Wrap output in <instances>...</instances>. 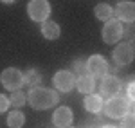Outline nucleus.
Masks as SVG:
<instances>
[{"mask_svg":"<svg viewBox=\"0 0 135 128\" xmlns=\"http://www.w3.org/2000/svg\"><path fill=\"white\" fill-rule=\"evenodd\" d=\"M103 112L110 119H123L126 114L132 112V101L126 96H119V94L110 96L106 103H103Z\"/></svg>","mask_w":135,"mask_h":128,"instance_id":"obj_2","label":"nucleus"},{"mask_svg":"<svg viewBox=\"0 0 135 128\" xmlns=\"http://www.w3.org/2000/svg\"><path fill=\"white\" fill-rule=\"evenodd\" d=\"M121 88H123V83H121V79L114 74H104L101 78V94L106 97L110 96H115V94H119L121 92Z\"/></svg>","mask_w":135,"mask_h":128,"instance_id":"obj_10","label":"nucleus"},{"mask_svg":"<svg viewBox=\"0 0 135 128\" xmlns=\"http://www.w3.org/2000/svg\"><path fill=\"white\" fill-rule=\"evenodd\" d=\"M103 96H99V94H86L85 96V101H83V105H85V110L86 112H92V114H99L101 110H103Z\"/></svg>","mask_w":135,"mask_h":128,"instance_id":"obj_12","label":"nucleus"},{"mask_svg":"<svg viewBox=\"0 0 135 128\" xmlns=\"http://www.w3.org/2000/svg\"><path fill=\"white\" fill-rule=\"evenodd\" d=\"M112 58L117 67H126L133 61L135 58V51H133V45L130 42H121L114 51H112Z\"/></svg>","mask_w":135,"mask_h":128,"instance_id":"obj_6","label":"nucleus"},{"mask_svg":"<svg viewBox=\"0 0 135 128\" xmlns=\"http://www.w3.org/2000/svg\"><path fill=\"white\" fill-rule=\"evenodd\" d=\"M128 83H126V97L133 103L135 101V83H133V76H128L126 78Z\"/></svg>","mask_w":135,"mask_h":128,"instance_id":"obj_19","label":"nucleus"},{"mask_svg":"<svg viewBox=\"0 0 135 128\" xmlns=\"http://www.w3.org/2000/svg\"><path fill=\"white\" fill-rule=\"evenodd\" d=\"M9 107H11L9 97L6 96V94H0V114H6L9 110Z\"/></svg>","mask_w":135,"mask_h":128,"instance_id":"obj_22","label":"nucleus"},{"mask_svg":"<svg viewBox=\"0 0 135 128\" xmlns=\"http://www.w3.org/2000/svg\"><path fill=\"white\" fill-rule=\"evenodd\" d=\"M114 18H117L121 23H123V22H124V23H133V20H135V4L132 0H123V2H119L114 7Z\"/></svg>","mask_w":135,"mask_h":128,"instance_id":"obj_9","label":"nucleus"},{"mask_svg":"<svg viewBox=\"0 0 135 128\" xmlns=\"http://www.w3.org/2000/svg\"><path fill=\"white\" fill-rule=\"evenodd\" d=\"M0 2H4V4H15L16 0H0Z\"/></svg>","mask_w":135,"mask_h":128,"instance_id":"obj_24","label":"nucleus"},{"mask_svg":"<svg viewBox=\"0 0 135 128\" xmlns=\"http://www.w3.org/2000/svg\"><path fill=\"white\" fill-rule=\"evenodd\" d=\"M121 128H135V116L130 112L123 117V123H121Z\"/></svg>","mask_w":135,"mask_h":128,"instance_id":"obj_21","label":"nucleus"},{"mask_svg":"<svg viewBox=\"0 0 135 128\" xmlns=\"http://www.w3.org/2000/svg\"><path fill=\"white\" fill-rule=\"evenodd\" d=\"M99 128H117V126H114V125H101Z\"/></svg>","mask_w":135,"mask_h":128,"instance_id":"obj_23","label":"nucleus"},{"mask_svg":"<svg viewBox=\"0 0 135 128\" xmlns=\"http://www.w3.org/2000/svg\"><path fill=\"white\" fill-rule=\"evenodd\" d=\"M51 4L49 0H29L27 15L32 22H45L51 16Z\"/></svg>","mask_w":135,"mask_h":128,"instance_id":"obj_5","label":"nucleus"},{"mask_svg":"<svg viewBox=\"0 0 135 128\" xmlns=\"http://www.w3.org/2000/svg\"><path fill=\"white\" fill-rule=\"evenodd\" d=\"M123 23L117 20V18H108L103 25V31H101V36H103V42L108 43V45H114V43H119L123 40Z\"/></svg>","mask_w":135,"mask_h":128,"instance_id":"obj_3","label":"nucleus"},{"mask_svg":"<svg viewBox=\"0 0 135 128\" xmlns=\"http://www.w3.org/2000/svg\"><path fill=\"white\" fill-rule=\"evenodd\" d=\"M76 88L81 94H92L95 88V78H92L90 74H83L76 78Z\"/></svg>","mask_w":135,"mask_h":128,"instance_id":"obj_13","label":"nucleus"},{"mask_svg":"<svg viewBox=\"0 0 135 128\" xmlns=\"http://www.w3.org/2000/svg\"><path fill=\"white\" fill-rule=\"evenodd\" d=\"M40 31H42V36H43V38H47V40H58V38H60V34H61L60 25H58L56 22H52V20L42 22Z\"/></svg>","mask_w":135,"mask_h":128,"instance_id":"obj_14","label":"nucleus"},{"mask_svg":"<svg viewBox=\"0 0 135 128\" xmlns=\"http://www.w3.org/2000/svg\"><path fill=\"white\" fill-rule=\"evenodd\" d=\"M60 101V94L58 90L52 88H45V87H32L27 92V103L31 105L34 110H47L58 105Z\"/></svg>","mask_w":135,"mask_h":128,"instance_id":"obj_1","label":"nucleus"},{"mask_svg":"<svg viewBox=\"0 0 135 128\" xmlns=\"http://www.w3.org/2000/svg\"><path fill=\"white\" fill-rule=\"evenodd\" d=\"M40 83H42V74L38 69H29L23 72V85L32 88V87H40Z\"/></svg>","mask_w":135,"mask_h":128,"instance_id":"obj_15","label":"nucleus"},{"mask_svg":"<svg viewBox=\"0 0 135 128\" xmlns=\"http://www.w3.org/2000/svg\"><path fill=\"white\" fill-rule=\"evenodd\" d=\"M25 125V114L22 110H11L7 114V126L9 128H22Z\"/></svg>","mask_w":135,"mask_h":128,"instance_id":"obj_16","label":"nucleus"},{"mask_svg":"<svg viewBox=\"0 0 135 128\" xmlns=\"http://www.w3.org/2000/svg\"><path fill=\"white\" fill-rule=\"evenodd\" d=\"M9 103H11V107H15V108H22L27 103V94H23L22 88L20 90H13V94L9 96Z\"/></svg>","mask_w":135,"mask_h":128,"instance_id":"obj_18","label":"nucleus"},{"mask_svg":"<svg viewBox=\"0 0 135 128\" xmlns=\"http://www.w3.org/2000/svg\"><path fill=\"white\" fill-rule=\"evenodd\" d=\"M0 83L7 90H20L23 87V72L15 69V67H7L0 72Z\"/></svg>","mask_w":135,"mask_h":128,"instance_id":"obj_4","label":"nucleus"},{"mask_svg":"<svg viewBox=\"0 0 135 128\" xmlns=\"http://www.w3.org/2000/svg\"><path fill=\"white\" fill-rule=\"evenodd\" d=\"M85 65H86V74H90L92 78H103L104 74H108V69H110L108 60L101 54H92L85 61Z\"/></svg>","mask_w":135,"mask_h":128,"instance_id":"obj_7","label":"nucleus"},{"mask_svg":"<svg viewBox=\"0 0 135 128\" xmlns=\"http://www.w3.org/2000/svg\"><path fill=\"white\" fill-rule=\"evenodd\" d=\"M94 15H95V18L106 22L108 18L114 16V7H112L110 4H97V6L94 7Z\"/></svg>","mask_w":135,"mask_h":128,"instance_id":"obj_17","label":"nucleus"},{"mask_svg":"<svg viewBox=\"0 0 135 128\" xmlns=\"http://www.w3.org/2000/svg\"><path fill=\"white\" fill-rule=\"evenodd\" d=\"M72 72H74V74H78V76L86 74V65H85V61H79V60L72 61Z\"/></svg>","mask_w":135,"mask_h":128,"instance_id":"obj_20","label":"nucleus"},{"mask_svg":"<svg viewBox=\"0 0 135 128\" xmlns=\"http://www.w3.org/2000/svg\"><path fill=\"white\" fill-rule=\"evenodd\" d=\"M69 128H72V126H69Z\"/></svg>","mask_w":135,"mask_h":128,"instance_id":"obj_25","label":"nucleus"},{"mask_svg":"<svg viewBox=\"0 0 135 128\" xmlns=\"http://www.w3.org/2000/svg\"><path fill=\"white\" fill-rule=\"evenodd\" d=\"M52 83L58 92H70L76 87V74L72 70H58L52 78Z\"/></svg>","mask_w":135,"mask_h":128,"instance_id":"obj_8","label":"nucleus"},{"mask_svg":"<svg viewBox=\"0 0 135 128\" xmlns=\"http://www.w3.org/2000/svg\"><path fill=\"white\" fill-rule=\"evenodd\" d=\"M74 121V114L69 107H58L52 114V125L56 128H69Z\"/></svg>","mask_w":135,"mask_h":128,"instance_id":"obj_11","label":"nucleus"}]
</instances>
